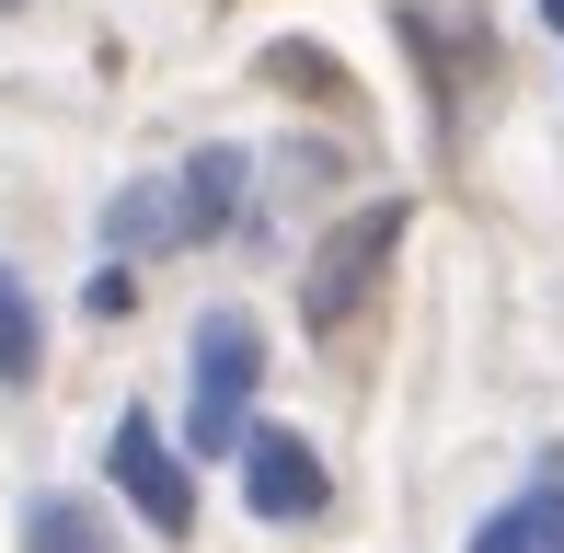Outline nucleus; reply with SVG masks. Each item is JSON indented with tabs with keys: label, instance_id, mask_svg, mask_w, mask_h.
<instances>
[{
	"label": "nucleus",
	"instance_id": "obj_3",
	"mask_svg": "<svg viewBox=\"0 0 564 553\" xmlns=\"http://www.w3.org/2000/svg\"><path fill=\"white\" fill-rule=\"evenodd\" d=\"M105 473H116V496H127V508H139L162 542H185V531H196V473H185V449H173L150 415H116Z\"/></svg>",
	"mask_w": 564,
	"mask_h": 553
},
{
	"label": "nucleus",
	"instance_id": "obj_1",
	"mask_svg": "<svg viewBox=\"0 0 564 553\" xmlns=\"http://www.w3.org/2000/svg\"><path fill=\"white\" fill-rule=\"evenodd\" d=\"M392 242H403V196H369V208H357L346 231H323L312 276H300V323H312V335H335V323L357 312V300L380 289V265H392Z\"/></svg>",
	"mask_w": 564,
	"mask_h": 553
},
{
	"label": "nucleus",
	"instance_id": "obj_2",
	"mask_svg": "<svg viewBox=\"0 0 564 553\" xmlns=\"http://www.w3.org/2000/svg\"><path fill=\"white\" fill-rule=\"evenodd\" d=\"M253 381H265V335H253L242 312H208L196 323V415H185V438L196 449H242Z\"/></svg>",
	"mask_w": 564,
	"mask_h": 553
},
{
	"label": "nucleus",
	"instance_id": "obj_4",
	"mask_svg": "<svg viewBox=\"0 0 564 553\" xmlns=\"http://www.w3.org/2000/svg\"><path fill=\"white\" fill-rule=\"evenodd\" d=\"M230 462H242V508L253 519H323V449L300 438V426H242V449H230Z\"/></svg>",
	"mask_w": 564,
	"mask_h": 553
},
{
	"label": "nucleus",
	"instance_id": "obj_10",
	"mask_svg": "<svg viewBox=\"0 0 564 553\" xmlns=\"http://www.w3.org/2000/svg\"><path fill=\"white\" fill-rule=\"evenodd\" d=\"M0 12H12V0H0Z\"/></svg>",
	"mask_w": 564,
	"mask_h": 553
},
{
	"label": "nucleus",
	"instance_id": "obj_9",
	"mask_svg": "<svg viewBox=\"0 0 564 553\" xmlns=\"http://www.w3.org/2000/svg\"><path fill=\"white\" fill-rule=\"evenodd\" d=\"M542 23H553V35H564V0H542Z\"/></svg>",
	"mask_w": 564,
	"mask_h": 553
},
{
	"label": "nucleus",
	"instance_id": "obj_8",
	"mask_svg": "<svg viewBox=\"0 0 564 553\" xmlns=\"http://www.w3.org/2000/svg\"><path fill=\"white\" fill-rule=\"evenodd\" d=\"M35 358H46V335H35V300H23V276L0 265V381H35Z\"/></svg>",
	"mask_w": 564,
	"mask_h": 553
},
{
	"label": "nucleus",
	"instance_id": "obj_6",
	"mask_svg": "<svg viewBox=\"0 0 564 553\" xmlns=\"http://www.w3.org/2000/svg\"><path fill=\"white\" fill-rule=\"evenodd\" d=\"M230 185H242V150H196L185 162V242L230 231Z\"/></svg>",
	"mask_w": 564,
	"mask_h": 553
},
{
	"label": "nucleus",
	"instance_id": "obj_5",
	"mask_svg": "<svg viewBox=\"0 0 564 553\" xmlns=\"http://www.w3.org/2000/svg\"><path fill=\"white\" fill-rule=\"evenodd\" d=\"M473 553H564V485H530V496H507V508L473 531Z\"/></svg>",
	"mask_w": 564,
	"mask_h": 553
},
{
	"label": "nucleus",
	"instance_id": "obj_7",
	"mask_svg": "<svg viewBox=\"0 0 564 553\" xmlns=\"http://www.w3.org/2000/svg\"><path fill=\"white\" fill-rule=\"evenodd\" d=\"M23 553H116V542H105V519L82 496H35L23 508Z\"/></svg>",
	"mask_w": 564,
	"mask_h": 553
}]
</instances>
